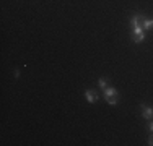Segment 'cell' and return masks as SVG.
<instances>
[{"label":"cell","mask_w":153,"mask_h":146,"mask_svg":"<svg viewBox=\"0 0 153 146\" xmlns=\"http://www.w3.org/2000/svg\"><path fill=\"white\" fill-rule=\"evenodd\" d=\"M148 145H150V146H153V133L150 135V138H148Z\"/></svg>","instance_id":"obj_10"},{"label":"cell","mask_w":153,"mask_h":146,"mask_svg":"<svg viewBox=\"0 0 153 146\" xmlns=\"http://www.w3.org/2000/svg\"><path fill=\"white\" fill-rule=\"evenodd\" d=\"M132 39L135 44H140L145 41V29L142 26H137V28H132Z\"/></svg>","instance_id":"obj_1"},{"label":"cell","mask_w":153,"mask_h":146,"mask_svg":"<svg viewBox=\"0 0 153 146\" xmlns=\"http://www.w3.org/2000/svg\"><path fill=\"white\" fill-rule=\"evenodd\" d=\"M148 131L153 133V120H148Z\"/></svg>","instance_id":"obj_9"},{"label":"cell","mask_w":153,"mask_h":146,"mask_svg":"<svg viewBox=\"0 0 153 146\" xmlns=\"http://www.w3.org/2000/svg\"><path fill=\"white\" fill-rule=\"evenodd\" d=\"M104 99H111V97H117L119 96V93H117V91H116L114 89V88H111V86H106V88H104Z\"/></svg>","instance_id":"obj_4"},{"label":"cell","mask_w":153,"mask_h":146,"mask_svg":"<svg viewBox=\"0 0 153 146\" xmlns=\"http://www.w3.org/2000/svg\"><path fill=\"white\" fill-rule=\"evenodd\" d=\"M109 105H117V97H111V99H106Z\"/></svg>","instance_id":"obj_8"},{"label":"cell","mask_w":153,"mask_h":146,"mask_svg":"<svg viewBox=\"0 0 153 146\" xmlns=\"http://www.w3.org/2000/svg\"><path fill=\"white\" fill-rule=\"evenodd\" d=\"M98 85H100V88H101V89H104V88L108 86V83H106V80H104V78H100V81H98Z\"/></svg>","instance_id":"obj_7"},{"label":"cell","mask_w":153,"mask_h":146,"mask_svg":"<svg viewBox=\"0 0 153 146\" xmlns=\"http://www.w3.org/2000/svg\"><path fill=\"white\" fill-rule=\"evenodd\" d=\"M140 109H142V117L147 120H153V107H148L145 104H140Z\"/></svg>","instance_id":"obj_3"},{"label":"cell","mask_w":153,"mask_h":146,"mask_svg":"<svg viewBox=\"0 0 153 146\" xmlns=\"http://www.w3.org/2000/svg\"><path fill=\"white\" fill-rule=\"evenodd\" d=\"M142 28H143L145 31H150V29H153V20L142 18Z\"/></svg>","instance_id":"obj_6"},{"label":"cell","mask_w":153,"mask_h":146,"mask_svg":"<svg viewBox=\"0 0 153 146\" xmlns=\"http://www.w3.org/2000/svg\"><path fill=\"white\" fill-rule=\"evenodd\" d=\"M142 18H143V16H142L140 13H135V15H134L132 18H130L129 24H130V26H132V28H137V26H140V20H142Z\"/></svg>","instance_id":"obj_5"},{"label":"cell","mask_w":153,"mask_h":146,"mask_svg":"<svg viewBox=\"0 0 153 146\" xmlns=\"http://www.w3.org/2000/svg\"><path fill=\"white\" fill-rule=\"evenodd\" d=\"M85 99L88 101V104H94V102L100 99V96H98V93L94 89H86L85 91Z\"/></svg>","instance_id":"obj_2"}]
</instances>
